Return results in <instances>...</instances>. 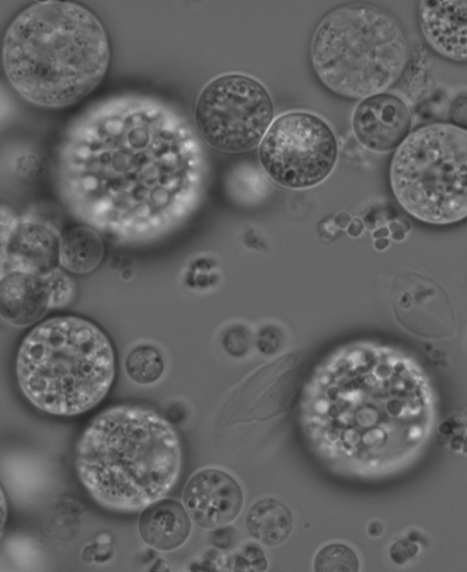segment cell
<instances>
[{
    "label": "cell",
    "instance_id": "obj_18",
    "mask_svg": "<svg viewBox=\"0 0 467 572\" xmlns=\"http://www.w3.org/2000/svg\"><path fill=\"white\" fill-rule=\"evenodd\" d=\"M315 571H358L357 554L343 544H330L319 550L314 560Z\"/></svg>",
    "mask_w": 467,
    "mask_h": 572
},
{
    "label": "cell",
    "instance_id": "obj_8",
    "mask_svg": "<svg viewBox=\"0 0 467 572\" xmlns=\"http://www.w3.org/2000/svg\"><path fill=\"white\" fill-rule=\"evenodd\" d=\"M259 161L278 185L294 190L314 187L332 172L338 145L329 124L308 111L277 117L259 145Z\"/></svg>",
    "mask_w": 467,
    "mask_h": 572
},
{
    "label": "cell",
    "instance_id": "obj_25",
    "mask_svg": "<svg viewBox=\"0 0 467 572\" xmlns=\"http://www.w3.org/2000/svg\"><path fill=\"white\" fill-rule=\"evenodd\" d=\"M389 244V240L387 238H379L376 239L374 242V246L377 250H384L386 249Z\"/></svg>",
    "mask_w": 467,
    "mask_h": 572
},
{
    "label": "cell",
    "instance_id": "obj_13",
    "mask_svg": "<svg viewBox=\"0 0 467 572\" xmlns=\"http://www.w3.org/2000/svg\"><path fill=\"white\" fill-rule=\"evenodd\" d=\"M51 308V298L45 276L19 271L1 275L0 314L15 327L38 322Z\"/></svg>",
    "mask_w": 467,
    "mask_h": 572
},
{
    "label": "cell",
    "instance_id": "obj_26",
    "mask_svg": "<svg viewBox=\"0 0 467 572\" xmlns=\"http://www.w3.org/2000/svg\"><path fill=\"white\" fill-rule=\"evenodd\" d=\"M336 219H339V222H337V224H338V226H340V227H343V228H344V227H346V226L348 224V223H349V221H350V216H349L348 213H344V217H342V213H340V214H338V215L337 216V218H336Z\"/></svg>",
    "mask_w": 467,
    "mask_h": 572
},
{
    "label": "cell",
    "instance_id": "obj_5",
    "mask_svg": "<svg viewBox=\"0 0 467 572\" xmlns=\"http://www.w3.org/2000/svg\"><path fill=\"white\" fill-rule=\"evenodd\" d=\"M409 57L400 23L368 3L345 4L330 11L317 26L310 45L318 79L348 99L386 92L403 75Z\"/></svg>",
    "mask_w": 467,
    "mask_h": 572
},
{
    "label": "cell",
    "instance_id": "obj_22",
    "mask_svg": "<svg viewBox=\"0 0 467 572\" xmlns=\"http://www.w3.org/2000/svg\"><path fill=\"white\" fill-rule=\"evenodd\" d=\"M389 231L392 233V238L396 241H401L405 237V234L410 227H404L400 222L394 221L389 224Z\"/></svg>",
    "mask_w": 467,
    "mask_h": 572
},
{
    "label": "cell",
    "instance_id": "obj_24",
    "mask_svg": "<svg viewBox=\"0 0 467 572\" xmlns=\"http://www.w3.org/2000/svg\"><path fill=\"white\" fill-rule=\"evenodd\" d=\"M389 229L382 226L378 228L374 233H373V237L375 239H379V238H386L387 236H389Z\"/></svg>",
    "mask_w": 467,
    "mask_h": 572
},
{
    "label": "cell",
    "instance_id": "obj_23",
    "mask_svg": "<svg viewBox=\"0 0 467 572\" xmlns=\"http://www.w3.org/2000/svg\"><path fill=\"white\" fill-rule=\"evenodd\" d=\"M364 230V224L358 218L354 219L348 226V234L352 237L358 236Z\"/></svg>",
    "mask_w": 467,
    "mask_h": 572
},
{
    "label": "cell",
    "instance_id": "obj_20",
    "mask_svg": "<svg viewBox=\"0 0 467 572\" xmlns=\"http://www.w3.org/2000/svg\"><path fill=\"white\" fill-rule=\"evenodd\" d=\"M451 123L467 129V96L456 97L449 107Z\"/></svg>",
    "mask_w": 467,
    "mask_h": 572
},
{
    "label": "cell",
    "instance_id": "obj_1",
    "mask_svg": "<svg viewBox=\"0 0 467 572\" xmlns=\"http://www.w3.org/2000/svg\"><path fill=\"white\" fill-rule=\"evenodd\" d=\"M188 130L170 105L139 95L104 99L72 125L59 183L74 207L98 214H171L192 180Z\"/></svg>",
    "mask_w": 467,
    "mask_h": 572
},
{
    "label": "cell",
    "instance_id": "obj_6",
    "mask_svg": "<svg viewBox=\"0 0 467 572\" xmlns=\"http://www.w3.org/2000/svg\"><path fill=\"white\" fill-rule=\"evenodd\" d=\"M389 183L400 205L436 225L467 218V129L432 122L410 131L396 149Z\"/></svg>",
    "mask_w": 467,
    "mask_h": 572
},
{
    "label": "cell",
    "instance_id": "obj_14",
    "mask_svg": "<svg viewBox=\"0 0 467 572\" xmlns=\"http://www.w3.org/2000/svg\"><path fill=\"white\" fill-rule=\"evenodd\" d=\"M139 534L150 547L171 552L181 547L192 530V519L184 505L172 499H160L142 510Z\"/></svg>",
    "mask_w": 467,
    "mask_h": 572
},
{
    "label": "cell",
    "instance_id": "obj_16",
    "mask_svg": "<svg viewBox=\"0 0 467 572\" xmlns=\"http://www.w3.org/2000/svg\"><path fill=\"white\" fill-rule=\"evenodd\" d=\"M245 523L251 536L266 546L283 543L293 528L290 510L273 498L256 502L249 509Z\"/></svg>",
    "mask_w": 467,
    "mask_h": 572
},
{
    "label": "cell",
    "instance_id": "obj_10",
    "mask_svg": "<svg viewBox=\"0 0 467 572\" xmlns=\"http://www.w3.org/2000/svg\"><path fill=\"white\" fill-rule=\"evenodd\" d=\"M411 125L412 116L407 103L387 92L361 99L352 115L357 140L375 152L396 150L410 133Z\"/></svg>",
    "mask_w": 467,
    "mask_h": 572
},
{
    "label": "cell",
    "instance_id": "obj_21",
    "mask_svg": "<svg viewBox=\"0 0 467 572\" xmlns=\"http://www.w3.org/2000/svg\"><path fill=\"white\" fill-rule=\"evenodd\" d=\"M229 531L230 530L228 528H218L213 536V544L221 548H225L229 546L231 543V536H229L231 534L229 533Z\"/></svg>",
    "mask_w": 467,
    "mask_h": 572
},
{
    "label": "cell",
    "instance_id": "obj_15",
    "mask_svg": "<svg viewBox=\"0 0 467 572\" xmlns=\"http://www.w3.org/2000/svg\"><path fill=\"white\" fill-rule=\"evenodd\" d=\"M100 236L92 228L78 225L60 237V265L74 274H88L96 269L103 257Z\"/></svg>",
    "mask_w": 467,
    "mask_h": 572
},
{
    "label": "cell",
    "instance_id": "obj_11",
    "mask_svg": "<svg viewBox=\"0 0 467 572\" xmlns=\"http://www.w3.org/2000/svg\"><path fill=\"white\" fill-rule=\"evenodd\" d=\"M60 238L36 222L16 224L2 239L1 275L19 271L46 276L60 265Z\"/></svg>",
    "mask_w": 467,
    "mask_h": 572
},
{
    "label": "cell",
    "instance_id": "obj_7",
    "mask_svg": "<svg viewBox=\"0 0 467 572\" xmlns=\"http://www.w3.org/2000/svg\"><path fill=\"white\" fill-rule=\"evenodd\" d=\"M274 119V103L265 87L241 73L221 75L200 92L194 120L202 139L223 152L257 146Z\"/></svg>",
    "mask_w": 467,
    "mask_h": 572
},
{
    "label": "cell",
    "instance_id": "obj_17",
    "mask_svg": "<svg viewBox=\"0 0 467 572\" xmlns=\"http://www.w3.org/2000/svg\"><path fill=\"white\" fill-rule=\"evenodd\" d=\"M165 368L161 352L152 345H140L127 355L124 369L128 378L139 385H151L162 376Z\"/></svg>",
    "mask_w": 467,
    "mask_h": 572
},
{
    "label": "cell",
    "instance_id": "obj_3",
    "mask_svg": "<svg viewBox=\"0 0 467 572\" xmlns=\"http://www.w3.org/2000/svg\"><path fill=\"white\" fill-rule=\"evenodd\" d=\"M75 466L99 504L137 512L162 499L176 484L181 443L172 425L156 411L118 405L86 427L76 446Z\"/></svg>",
    "mask_w": 467,
    "mask_h": 572
},
{
    "label": "cell",
    "instance_id": "obj_4",
    "mask_svg": "<svg viewBox=\"0 0 467 572\" xmlns=\"http://www.w3.org/2000/svg\"><path fill=\"white\" fill-rule=\"evenodd\" d=\"M16 373L21 391L36 408L53 415H77L107 395L115 376V353L93 322L55 317L25 336Z\"/></svg>",
    "mask_w": 467,
    "mask_h": 572
},
{
    "label": "cell",
    "instance_id": "obj_12",
    "mask_svg": "<svg viewBox=\"0 0 467 572\" xmlns=\"http://www.w3.org/2000/svg\"><path fill=\"white\" fill-rule=\"evenodd\" d=\"M417 22L425 42L436 54L467 63V1H419Z\"/></svg>",
    "mask_w": 467,
    "mask_h": 572
},
{
    "label": "cell",
    "instance_id": "obj_9",
    "mask_svg": "<svg viewBox=\"0 0 467 572\" xmlns=\"http://www.w3.org/2000/svg\"><path fill=\"white\" fill-rule=\"evenodd\" d=\"M182 500L192 522L209 530L234 521L242 509L244 495L231 475L216 469H204L188 480Z\"/></svg>",
    "mask_w": 467,
    "mask_h": 572
},
{
    "label": "cell",
    "instance_id": "obj_2",
    "mask_svg": "<svg viewBox=\"0 0 467 572\" xmlns=\"http://www.w3.org/2000/svg\"><path fill=\"white\" fill-rule=\"evenodd\" d=\"M3 67L12 88L42 108H62L89 94L110 58L107 31L88 7L68 1L32 4L9 24Z\"/></svg>",
    "mask_w": 467,
    "mask_h": 572
},
{
    "label": "cell",
    "instance_id": "obj_19",
    "mask_svg": "<svg viewBox=\"0 0 467 572\" xmlns=\"http://www.w3.org/2000/svg\"><path fill=\"white\" fill-rule=\"evenodd\" d=\"M45 278L50 292L51 307H63L72 299L74 283L65 272L57 268Z\"/></svg>",
    "mask_w": 467,
    "mask_h": 572
}]
</instances>
